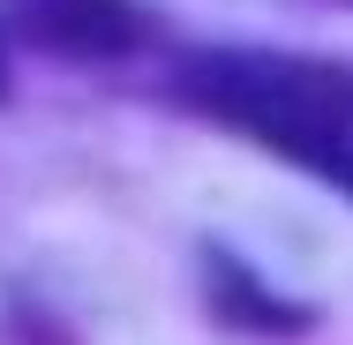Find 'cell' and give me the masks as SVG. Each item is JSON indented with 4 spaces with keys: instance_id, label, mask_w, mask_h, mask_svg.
I'll list each match as a JSON object with an SVG mask.
<instances>
[{
    "instance_id": "obj_1",
    "label": "cell",
    "mask_w": 353,
    "mask_h": 345,
    "mask_svg": "<svg viewBox=\"0 0 353 345\" xmlns=\"http://www.w3.org/2000/svg\"><path fill=\"white\" fill-rule=\"evenodd\" d=\"M188 83L218 121L353 188V75L285 61V53H218V61H196Z\"/></svg>"
},
{
    "instance_id": "obj_2",
    "label": "cell",
    "mask_w": 353,
    "mask_h": 345,
    "mask_svg": "<svg viewBox=\"0 0 353 345\" xmlns=\"http://www.w3.org/2000/svg\"><path fill=\"white\" fill-rule=\"evenodd\" d=\"M15 8L61 53H121L128 45V8L121 0H15Z\"/></svg>"
}]
</instances>
